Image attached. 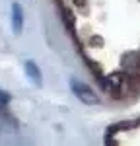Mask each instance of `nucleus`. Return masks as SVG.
<instances>
[{
    "label": "nucleus",
    "instance_id": "nucleus-1",
    "mask_svg": "<svg viewBox=\"0 0 140 146\" xmlns=\"http://www.w3.org/2000/svg\"><path fill=\"white\" fill-rule=\"evenodd\" d=\"M70 90H72V94H74L82 103H86V105H95V103L99 101L97 94H95L86 82H82V80H78V78H70Z\"/></svg>",
    "mask_w": 140,
    "mask_h": 146
},
{
    "label": "nucleus",
    "instance_id": "nucleus-2",
    "mask_svg": "<svg viewBox=\"0 0 140 146\" xmlns=\"http://www.w3.org/2000/svg\"><path fill=\"white\" fill-rule=\"evenodd\" d=\"M23 68H25V74H27L29 82H31V84H35L37 88H41V86H43V76H41L39 66L35 64L33 60H25V62H23Z\"/></svg>",
    "mask_w": 140,
    "mask_h": 146
},
{
    "label": "nucleus",
    "instance_id": "nucleus-3",
    "mask_svg": "<svg viewBox=\"0 0 140 146\" xmlns=\"http://www.w3.org/2000/svg\"><path fill=\"white\" fill-rule=\"evenodd\" d=\"M12 29L14 33H22L23 29V10L18 2L12 4Z\"/></svg>",
    "mask_w": 140,
    "mask_h": 146
},
{
    "label": "nucleus",
    "instance_id": "nucleus-4",
    "mask_svg": "<svg viewBox=\"0 0 140 146\" xmlns=\"http://www.w3.org/2000/svg\"><path fill=\"white\" fill-rule=\"evenodd\" d=\"M8 101H10V96H8V94H4V92L0 90V105H6Z\"/></svg>",
    "mask_w": 140,
    "mask_h": 146
}]
</instances>
